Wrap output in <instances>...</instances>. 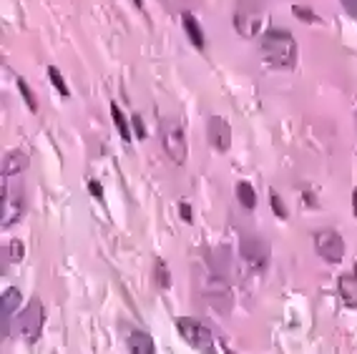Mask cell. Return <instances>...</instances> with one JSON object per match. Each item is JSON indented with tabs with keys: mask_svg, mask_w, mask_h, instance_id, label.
Listing matches in <instances>:
<instances>
[{
	"mask_svg": "<svg viewBox=\"0 0 357 354\" xmlns=\"http://www.w3.org/2000/svg\"><path fill=\"white\" fill-rule=\"evenodd\" d=\"M128 349L134 354H153L156 352V344H153V339L146 332H134V334L128 337Z\"/></svg>",
	"mask_w": 357,
	"mask_h": 354,
	"instance_id": "9a60e30c",
	"label": "cell"
},
{
	"mask_svg": "<svg viewBox=\"0 0 357 354\" xmlns=\"http://www.w3.org/2000/svg\"><path fill=\"white\" fill-rule=\"evenodd\" d=\"M242 259L247 261L249 269H255V272H261L269 261V247L267 241L259 239V236H247L242 241Z\"/></svg>",
	"mask_w": 357,
	"mask_h": 354,
	"instance_id": "52a82bcc",
	"label": "cell"
},
{
	"mask_svg": "<svg viewBox=\"0 0 357 354\" xmlns=\"http://www.w3.org/2000/svg\"><path fill=\"white\" fill-rule=\"evenodd\" d=\"M181 23H184V31L186 36H189V40H192L194 48H199V51H204V31H202V26L197 23V18H194L192 13H181Z\"/></svg>",
	"mask_w": 357,
	"mask_h": 354,
	"instance_id": "4fadbf2b",
	"label": "cell"
},
{
	"mask_svg": "<svg viewBox=\"0 0 357 354\" xmlns=\"http://www.w3.org/2000/svg\"><path fill=\"white\" fill-rule=\"evenodd\" d=\"M340 3H342V8L347 10V15L357 18V0H340Z\"/></svg>",
	"mask_w": 357,
	"mask_h": 354,
	"instance_id": "484cf974",
	"label": "cell"
},
{
	"mask_svg": "<svg viewBox=\"0 0 357 354\" xmlns=\"http://www.w3.org/2000/svg\"><path fill=\"white\" fill-rule=\"evenodd\" d=\"M337 289H340V297H342V302L347 304V307H352V309H357V274H355V277H352V274H344V277H340Z\"/></svg>",
	"mask_w": 357,
	"mask_h": 354,
	"instance_id": "5bb4252c",
	"label": "cell"
},
{
	"mask_svg": "<svg viewBox=\"0 0 357 354\" xmlns=\"http://www.w3.org/2000/svg\"><path fill=\"white\" fill-rule=\"evenodd\" d=\"M156 277H159V286L161 289H169L172 286V277H169V269L161 259H156Z\"/></svg>",
	"mask_w": 357,
	"mask_h": 354,
	"instance_id": "7402d4cb",
	"label": "cell"
},
{
	"mask_svg": "<svg viewBox=\"0 0 357 354\" xmlns=\"http://www.w3.org/2000/svg\"><path fill=\"white\" fill-rule=\"evenodd\" d=\"M352 209H355V216H357V189L352 191Z\"/></svg>",
	"mask_w": 357,
	"mask_h": 354,
	"instance_id": "f1b7e54d",
	"label": "cell"
},
{
	"mask_svg": "<svg viewBox=\"0 0 357 354\" xmlns=\"http://www.w3.org/2000/svg\"><path fill=\"white\" fill-rule=\"evenodd\" d=\"M20 302H23V294H20L15 286H8V289L3 291V299H0V332H3V339L13 332V319H15V311H18Z\"/></svg>",
	"mask_w": 357,
	"mask_h": 354,
	"instance_id": "ba28073f",
	"label": "cell"
},
{
	"mask_svg": "<svg viewBox=\"0 0 357 354\" xmlns=\"http://www.w3.org/2000/svg\"><path fill=\"white\" fill-rule=\"evenodd\" d=\"M292 13H294V18H300L302 23H317V15L310 10V8H302V6H294L292 8Z\"/></svg>",
	"mask_w": 357,
	"mask_h": 354,
	"instance_id": "603a6c76",
	"label": "cell"
},
{
	"mask_svg": "<svg viewBox=\"0 0 357 354\" xmlns=\"http://www.w3.org/2000/svg\"><path fill=\"white\" fill-rule=\"evenodd\" d=\"M134 6L136 8H144V0H134Z\"/></svg>",
	"mask_w": 357,
	"mask_h": 354,
	"instance_id": "f546056e",
	"label": "cell"
},
{
	"mask_svg": "<svg viewBox=\"0 0 357 354\" xmlns=\"http://www.w3.org/2000/svg\"><path fill=\"white\" fill-rule=\"evenodd\" d=\"M89 191L96 197V201H101V203L106 201V197H103V186L98 184V181H89Z\"/></svg>",
	"mask_w": 357,
	"mask_h": 354,
	"instance_id": "d4e9b609",
	"label": "cell"
},
{
	"mask_svg": "<svg viewBox=\"0 0 357 354\" xmlns=\"http://www.w3.org/2000/svg\"><path fill=\"white\" fill-rule=\"evenodd\" d=\"M206 139L214 151H229L231 146V128L222 116H211L206 123Z\"/></svg>",
	"mask_w": 357,
	"mask_h": 354,
	"instance_id": "9c48e42d",
	"label": "cell"
},
{
	"mask_svg": "<svg viewBox=\"0 0 357 354\" xmlns=\"http://www.w3.org/2000/svg\"><path fill=\"white\" fill-rule=\"evenodd\" d=\"M176 329H178V334H181V339H184L192 349H199V352H217V349H222V347H217L214 332H211L209 327H204L202 322H197V319L178 316Z\"/></svg>",
	"mask_w": 357,
	"mask_h": 354,
	"instance_id": "3957f363",
	"label": "cell"
},
{
	"mask_svg": "<svg viewBox=\"0 0 357 354\" xmlns=\"http://www.w3.org/2000/svg\"><path fill=\"white\" fill-rule=\"evenodd\" d=\"M43 322H45L43 304H40V299L33 297L26 309H20V314L13 319V337H18L26 344H33L40 337V332H43Z\"/></svg>",
	"mask_w": 357,
	"mask_h": 354,
	"instance_id": "7a4b0ae2",
	"label": "cell"
},
{
	"mask_svg": "<svg viewBox=\"0 0 357 354\" xmlns=\"http://www.w3.org/2000/svg\"><path fill=\"white\" fill-rule=\"evenodd\" d=\"M18 91H20V95H23V101H26V106L31 108L33 114L38 111V101H36V95H33V91H31V86H28V81L26 78H18Z\"/></svg>",
	"mask_w": 357,
	"mask_h": 354,
	"instance_id": "ac0fdd59",
	"label": "cell"
},
{
	"mask_svg": "<svg viewBox=\"0 0 357 354\" xmlns=\"http://www.w3.org/2000/svg\"><path fill=\"white\" fill-rule=\"evenodd\" d=\"M28 166V156L23 151H8L3 156V176L6 178H13L18 176L20 171H26Z\"/></svg>",
	"mask_w": 357,
	"mask_h": 354,
	"instance_id": "7c38bea8",
	"label": "cell"
},
{
	"mask_svg": "<svg viewBox=\"0 0 357 354\" xmlns=\"http://www.w3.org/2000/svg\"><path fill=\"white\" fill-rule=\"evenodd\" d=\"M305 201H307V206H314V197L310 191H305Z\"/></svg>",
	"mask_w": 357,
	"mask_h": 354,
	"instance_id": "83f0119b",
	"label": "cell"
},
{
	"mask_svg": "<svg viewBox=\"0 0 357 354\" xmlns=\"http://www.w3.org/2000/svg\"><path fill=\"white\" fill-rule=\"evenodd\" d=\"M23 254H26L23 244H20L18 239H13L6 249V261H13V264H18V261H23Z\"/></svg>",
	"mask_w": 357,
	"mask_h": 354,
	"instance_id": "ffe728a7",
	"label": "cell"
},
{
	"mask_svg": "<svg viewBox=\"0 0 357 354\" xmlns=\"http://www.w3.org/2000/svg\"><path fill=\"white\" fill-rule=\"evenodd\" d=\"M206 299H209L214 307H222L224 311L231 307V291H229V284L224 282V277H209L206 282Z\"/></svg>",
	"mask_w": 357,
	"mask_h": 354,
	"instance_id": "30bf717a",
	"label": "cell"
},
{
	"mask_svg": "<svg viewBox=\"0 0 357 354\" xmlns=\"http://www.w3.org/2000/svg\"><path fill=\"white\" fill-rule=\"evenodd\" d=\"M131 126H134V131H136V139L139 141L146 139V126H144V118H141V116H134V118H131Z\"/></svg>",
	"mask_w": 357,
	"mask_h": 354,
	"instance_id": "cb8c5ba5",
	"label": "cell"
},
{
	"mask_svg": "<svg viewBox=\"0 0 357 354\" xmlns=\"http://www.w3.org/2000/svg\"><path fill=\"white\" fill-rule=\"evenodd\" d=\"M236 199H239V203H242L244 209H255L257 206L255 186L249 184V181H239V184H236Z\"/></svg>",
	"mask_w": 357,
	"mask_h": 354,
	"instance_id": "2e32d148",
	"label": "cell"
},
{
	"mask_svg": "<svg viewBox=\"0 0 357 354\" xmlns=\"http://www.w3.org/2000/svg\"><path fill=\"white\" fill-rule=\"evenodd\" d=\"M178 211H181V219H184L186 224H192V206H189V203H181V206H178Z\"/></svg>",
	"mask_w": 357,
	"mask_h": 354,
	"instance_id": "4316f807",
	"label": "cell"
},
{
	"mask_svg": "<svg viewBox=\"0 0 357 354\" xmlns=\"http://www.w3.org/2000/svg\"><path fill=\"white\" fill-rule=\"evenodd\" d=\"M314 249H317V254L327 264H340L344 259V241L332 229H325V231H319L314 236Z\"/></svg>",
	"mask_w": 357,
	"mask_h": 354,
	"instance_id": "8992f818",
	"label": "cell"
},
{
	"mask_svg": "<svg viewBox=\"0 0 357 354\" xmlns=\"http://www.w3.org/2000/svg\"><path fill=\"white\" fill-rule=\"evenodd\" d=\"M161 146H164L166 156L172 158L174 164L181 166L186 164V133H184V126H181V121L178 118H164L161 121Z\"/></svg>",
	"mask_w": 357,
	"mask_h": 354,
	"instance_id": "277c9868",
	"label": "cell"
},
{
	"mask_svg": "<svg viewBox=\"0 0 357 354\" xmlns=\"http://www.w3.org/2000/svg\"><path fill=\"white\" fill-rule=\"evenodd\" d=\"M261 56L275 68H292L297 63V43L284 28H269L261 36Z\"/></svg>",
	"mask_w": 357,
	"mask_h": 354,
	"instance_id": "6da1fadb",
	"label": "cell"
},
{
	"mask_svg": "<svg viewBox=\"0 0 357 354\" xmlns=\"http://www.w3.org/2000/svg\"><path fill=\"white\" fill-rule=\"evenodd\" d=\"M111 118H114V126L119 128V133H121V139L126 141V144H131V131H128V121L126 116H123V111L116 103H111Z\"/></svg>",
	"mask_w": 357,
	"mask_h": 354,
	"instance_id": "e0dca14e",
	"label": "cell"
},
{
	"mask_svg": "<svg viewBox=\"0 0 357 354\" xmlns=\"http://www.w3.org/2000/svg\"><path fill=\"white\" fill-rule=\"evenodd\" d=\"M23 209H26L23 189L18 184L10 186V181L3 176V184H0V219H3V229L13 226L23 216Z\"/></svg>",
	"mask_w": 357,
	"mask_h": 354,
	"instance_id": "5b68a950",
	"label": "cell"
},
{
	"mask_svg": "<svg viewBox=\"0 0 357 354\" xmlns=\"http://www.w3.org/2000/svg\"><path fill=\"white\" fill-rule=\"evenodd\" d=\"M259 26H261V20H259V13H257V10L242 8V10L234 15V28L239 31V36H244V38H255Z\"/></svg>",
	"mask_w": 357,
	"mask_h": 354,
	"instance_id": "8fae6325",
	"label": "cell"
},
{
	"mask_svg": "<svg viewBox=\"0 0 357 354\" xmlns=\"http://www.w3.org/2000/svg\"><path fill=\"white\" fill-rule=\"evenodd\" d=\"M48 78H51V83H53V86H56L58 93L63 95V98H68L70 91H68V86H66L63 76H61V70H58L56 66H51V68H48Z\"/></svg>",
	"mask_w": 357,
	"mask_h": 354,
	"instance_id": "d6986e66",
	"label": "cell"
},
{
	"mask_svg": "<svg viewBox=\"0 0 357 354\" xmlns=\"http://www.w3.org/2000/svg\"><path fill=\"white\" fill-rule=\"evenodd\" d=\"M269 206H272V211H275L280 219H287V216H289L287 206H284V201L280 199V194H277V191H269Z\"/></svg>",
	"mask_w": 357,
	"mask_h": 354,
	"instance_id": "44dd1931",
	"label": "cell"
}]
</instances>
